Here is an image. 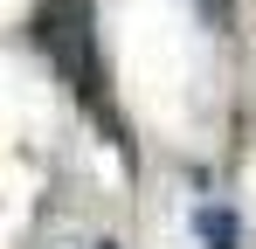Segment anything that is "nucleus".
I'll return each mask as SVG.
<instances>
[{
	"mask_svg": "<svg viewBox=\"0 0 256 249\" xmlns=\"http://www.w3.org/2000/svg\"><path fill=\"white\" fill-rule=\"evenodd\" d=\"M194 228H201V242H208V249H236V214H228V208H201Z\"/></svg>",
	"mask_w": 256,
	"mask_h": 249,
	"instance_id": "obj_2",
	"label": "nucleus"
},
{
	"mask_svg": "<svg viewBox=\"0 0 256 249\" xmlns=\"http://www.w3.org/2000/svg\"><path fill=\"white\" fill-rule=\"evenodd\" d=\"M28 35H35V48L62 70V83L76 90V104L104 124V138L132 160L125 118H118V104H111V70H104V48H97V0H35V7H28Z\"/></svg>",
	"mask_w": 256,
	"mask_h": 249,
	"instance_id": "obj_1",
	"label": "nucleus"
},
{
	"mask_svg": "<svg viewBox=\"0 0 256 249\" xmlns=\"http://www.w3.org/2000/svg\"><path fill=\"white\" fill-rule=\"evenodd\" d=\"M97 249H118V242H97Z\"/></svg>",
	"mask_w": 256,
	"mask_h": 249,
	"instance_id": "obj_3",
	"label": "nucleus"
}]
</instances>
